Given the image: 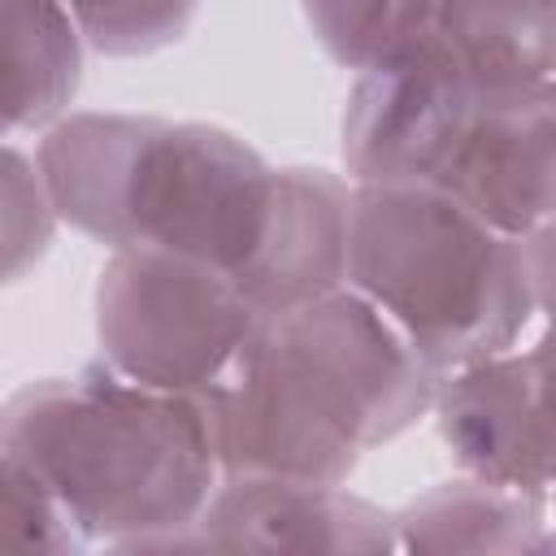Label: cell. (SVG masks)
I'll use <instances>...</instances> for the list:
<instances>
[{
    "label": "cell",
    "mask_w": 556,
    "mask_h": 556,
    "mask_svg": "<svg viewBox=\"0 0 556 556\" xmlns=\"http://www.w3.org/2000/svg\"><path fill=\"white\" fill-rule=\"evenodd\" d=\"M439 374L382 308L339 287L265 317L208 391L222 473L348 482L369 447L434 408Z\"/></svg>",
    "instance_id": "6da1fadb"
},
{
    "label": "cell",
    "mask_w": 556,
    "mask_h": 556,
    "mask_svg": "<svg viewBox=\"0 0 556 556\" xmlns=\"http://www.w3.org/2000/svg\"><path fill=\"white\" fill-rule=\"evenodd\" d=\"M0 452L43 473L91 543L122 552L191 547L226 478L208 391H156L104 361L17 387L0 408Z\"/></svg>",
    "instance_id": "7a4b0ae2"
},
{
    "label": "cell",
    "mask_w": 556,
    "mask_h": 556,
    "mask_svg": "<svg viewBox=\"0 0 556 556\" xmlns=\"http://www.w3.org/2000/svg\"><path fill=\"white\" fill-rule=\"evenodd\" d=\"M39 174L61 222L117 248H169L239 274L265 230L274 174L235 130L78 109L39 130Z\"/></svg>",
    "instance_id": "3957f363"
},
{
    "label": "cell",
    "mask_w": 556,
    "mask_h": 556,
    "mask_svg": "<svg viewBox=\"0 0 556 556\" xmlns=\"http://www.w3.org/2000/svg\"><path fill=\"white\" fill-rule=\"evenodd\" d=\"M348 287L382 308L439 378L508 352L539 313L521 239L439 182L356 187Z\"/></svg>",
    "instance_id": "277c9868"
},
{
    "label": "cell",
    "mask_w": 556,
    "mask_h": 556,
    "mask_svg": "<svg viewBox=\"0 0 556 556\" xmlns=\"http://www.w3.org/2000/svg\"><path fill=\"white\" fill-rule=\"evenodd\" d=\"M261 321L230 269L169 248H117L96 282L100 361L156 391H213Z\"/></svg>",
    "instance_id": "5b68a950"
},
{
    "label": "cell",
    "mask_w": 556,
    "mask_h": 556,
    "mask_svg": "<svg viewBox=\"0 0 556 556\" xmlns=\"http://www.w3.org/2000/svg\"><path fill=\"white\" fill-rule=\"evenodd\" d=\"M478 87L439 39L417 52L361 70L348 87L339 152L356 187L365 182H443Z\"/></svg>",
    "instance_id": "8992f818"
},
{
    "label": "cell",
    "mask_w": 556,
    "mask_h": 556,
    "mask_svg": "<svg viewBox=\"0 0 556 556\" xmlns=\"http://www.w3.org/2000/svg\"><path fill=\"white\" fill-rule=\"evenodd\" d=\"M495 230L526 239L556 217V78L478 87L465 139L443 174Z\"/></svg>",
    "instance_id": "52a82bcc"
},
{
    "label": "cell",
    "mask_w": 556,
    "mask_h": 556,
    "mask_svg": "<svg viewBox=\"0 0 556 556\" xmlns=\"http://www.w3.org/2000/svg\"><path fill=\"white\" fill-rule=\"evenodd\" d=\"M191 547L378 556L400 552V534L395 513L348 491L343 482L226 473L191 530Z\"/></svg>",
    "instance_id": "ba28073f"
},
{
    "label": "cell",
    "mask_w": 556,
    "mask_h": 556,
    "mask_svg": "<svg viewBox=\"0 0 556 556\" xmlns=\"http://www.w3.org/2000/svg\"><path fill=\"white\" fill-rule=\"evenodd\" d=\"M352 200L356 182L334 169L287 165L274 174L261 243L235 274L261 317H278L348 287Z\"/></svg>",
    "instance_id": "9c48e42d"
},
{
    "label": "cell",
    "mask_w": 556,
    "mask_h": 556,
    "mask_svg": "<svg viewBox=\"0 0 556 556\" xmlns=\"http://www.w3.org/2000/svg\"><path fill=\"white\" fill-rule=\"evenodd\" d=\"M430 413L460 473L547 500V456L526 352L508 348L443 374Z\"/></svg>",
    "instance_id": "30bf717a"
},
{
    "label": "cell",
    "mask_w": 556,
    "mask_h": 556,
    "mask_svg": "<svg viewBox=\"0 0 556 556\" xmlns=\"http://www.w3.org/2000/svg\"><path fill=\"white\" fill-rule=\"evenodd\" d=\"M552 500L486 478H456L395 508L400 552H552Z\"/></svg>",
    "instance_id": "8fae6325"
},
{
    "label": "cell",
    "mask_w": 556,
    "mask_h": 556,
    "mask_svg": "<svg viewBox=\"0 0 556 556\" xmlns=\"http://www.w3.org/2000/svg\"><path fill=\"white\" fill-rule=\"evenodd\" d=\"M4 9V130H48L74 113L83 30L65 0H0Z\"/></svg>",
    "instance_id": "7c38bea8"
},
{
    "label": "cell",
    "mask_w": 556,
    "mask_h": 556,
    "mask_svg": "<svg viewBox=\"0 0 556 556\" xmlns=\"http://www.w3.org/2000/svg\"><path fill=\"white\" fill-rule=\"evenodd\" d=\"M434 39L473 87L556 78V0H439Z\"/></svg>",
    "instance_id": "4fadbf2b"
},
{
    "label": "cell",
    "mask_w": 556,
    "mask_h": 556,
    "mask_svg": "<svg viewBox=\"0 0 556 556\" xmlns=\"http://www.w3.org/2000/svg\"><path fill=\"white\" fill-rule=\"evenodd\" d=\"M300 9L321 52L361 74L430 43L439 0H300Z\"/></svg>",
    "instance_id": "5bb4252c"
},
{
    "label": "cell",
    "mask_w": 556,
    "mask_h": 556,
    "mask_svg": "<svg viewBox=\"0 0 556 556\" xmlns=\"http://www.w3.org/2000/svg\"><path fill=\"white\" fill-rule=\"evenodd\" d=\"M83 39L100 56H152L174 48L191 22L200 0H65Z\"/></svg>",
    "instance_id": "9a60e30c"
},
{
    "label": "cell",
    "mask_w": 556,
    "mask_h": 556,
    "mask_svg": "<svg viewBox=\"0 0 556 556\" xmlns=\"http://www.w3.org/2000/svg\"><path fill=\"white\" fill-rule=\"evenodd\" d=\"M0 543L26 552H87L96 547L65 500L22 456L0 452Z\"/></svg>",
    "instance_id": "2e32d148"
},
{
    "label": "cell",
    "mask_w": 556,
    "mask_h": 556,
    "mask_svg": "<svg viewBox=\"0 0 556 556\" xmlns=\"http://www.w3.org/2000/svg\"><path fill=\"white\" fill-rule=\"evenodd\" d=\"M61 213L39 174V161L4 143V278L17 282L52 243Z\"/></svg>",
    "instance_id": "e0dca14e"
},
{
    "label": "cell",
    "mask_w": 556,
    "mask_h": 556,
    "mask_svg": "<svg viewBox=\"0 0 556 556\" xmlns=\"http://www.w3.org/2000/svg\"><path fill=\"white\" fill-rule=\"evenodd\" d=\"M530 361V387H534V417L543 434V456H547V500L556 508V317L539 334V343L526 352Z\"/></svg>",
    "instance_id": "ac0fdd59"
},
{
    "label": "cell",
    "mask_w": 556,
    "mask_h": 556,
    "mask_svg": "<svg viewBox=\"0 0 556 556\" xmlns=\"http://www.w3.org/2000/svg\"><path fill=\"white\" fill-rule=\"evenodd\" d=\"M521 261H526V278L534 291V308L556 317V217L521 239Z\"/></svg>",
    "instance_id": "d6986e66"
}]
</instances>
